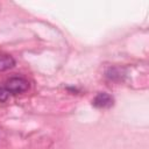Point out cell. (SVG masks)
I'll return each instance as SVG.
<instances>
[{
    "instance_id": "obj_2",
    "label": "cell",
    "mask_w": 149,
    "mask_h": 149,
    "mask_svg": "<svg viewBox=\"0 0 149 149\" xmlns=\"http://www.w3.org/2000/svg\"><path fill=\"white\" fill-rule=\"evenodd\" d=\"M113 104H114L113 97L106 92L98 93L92 100V105L97 108H109L113 106Z\"/></svg>"
},
{
    "instance_id": "obj_4",
    "label": "cell",
    "mask_w": 149,
    "mask_h": 149,
    "mask_svg": "<svg viewBox=\"0 0 149 149\" xmlns=\"http://www.w3.org/2000/svg\"><path fill=\"white\" fill-rule=\"evenodd\" d=\"M9 92L6 90V87H0V102H3L8 99Z\"/></svg>"
},
{
    "instance_id": "obj_1",
    "label": "cell",
    "mask_w": 149,
    "mask_h": 149,
    "mask_svg": "<svg viewBox=\"0 0 149 149\" xmlns=\"http://www.w3.org/2000/svg\"><path fill=\"white\" fill-rule=\"evenodd\" d=\"M5 87L9 92V94H19V93L26 92L29 88V83L24 78L13 77L7 80Z\"/></svg>"
},
{
    "instance_id": "obj_3",
    "label": "cell",
    "mask_w": 149,
    "mask_h": 149,
    "mask_svg": "<svg viewBox=\"0 0 149 149\" xmlns=\"http://www.w3.org/2000/svg\"><path fill=\"white\" fill-rule=\"evenodd\" d=\"M15 65V61L12 56H1L0 57V71H6Z\"/></svg>"
}]
</instances>
